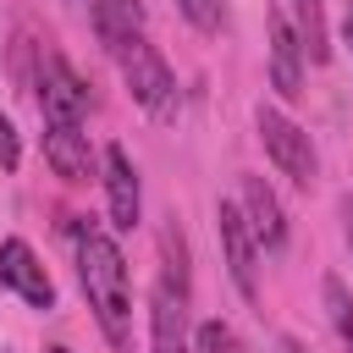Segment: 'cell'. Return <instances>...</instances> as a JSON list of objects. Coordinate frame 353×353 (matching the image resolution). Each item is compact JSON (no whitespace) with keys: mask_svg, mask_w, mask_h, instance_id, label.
<instances>
[{"mask_svg":"<svg viewBox=\"0 0 353 353\" xmlns=\"http://www.w3.org/2000/svg\"><path fill=\"white\" fill-rule=\"evenodd\" d=\"M72 243H77V281L88 292L99 331L110 336V347H127L132 342V287H127V259H121L116 237L99 232L94 221H72Z\"/></svg>","mask_w":353,"mask_h":353,"instance_id":"obj_1","label":"cell"},{"mask_svg":"<svg viewBox=\"0 0 353 353\" xmlns=\"http://www.w3.org/2000/svg\"><path fill=\"white\" fill-rule=\"evenodd\" d=\"M116 61H121V83H127V94H132L143 110L171 116V105H176V77H171L165 55H160L149 39H132V44L116 50Z\"/></svg>","mask_w":353,"mask_h":353,"instance_id":"obj_2","label":"cell"},{"mask_svg":"<svg viewBox=\"0 0 353 353\" xmlns=\"http://www.w3.org/2000/svg\"><path fill=\"white\" fill-rule=\"evenodd\" d=\"M254 127H259V143H265V154L276 160V171H281V176H292L298 188H309V182H314V171H320L309 132H303L292 116L270 110V105H259V110H254Z\"/></svg>","mask_w":353,"mask_h":353,"instance_id":"obj_3","label":"cell"},{"mask_svg":"<svg viewBox=\"0 0 353 353\" xmlns=\"http://www.w3.org/2000/svg\"><path fill=\"white\" fill-rule=\"evenodd\" d=\"M215 232H221V254H226V270L237 281L243 298H259V276H254V254H259V237L248 226V215L237 204H221L215 210Z\"/></svg>","mask_w":353,"mask_h":353,"instance_id":"obj_4","label":"cell"},{"mask_svg":"<svg viewBox=\"0 0 353 353\" xmlns=\"http://www.w3.org/2000/svg\"><path fill=\"white\" fill-rule=\"evenodd\" d=\"M0 287H11L28 309H55L50 270L39 265V254H33L22 237H6V243H0Z\"/></svg>","mask_w":353,"mask_h":353,"instance_id":"obj_5","label":"cell"},{"mask_svg":"<svg viewBox=\"0 0 353 353\" xmlns=\"http://www.w3.org/2000/svg\"><path fill=\"white\" fill-rule=\"evenodd\" d=\"M39 105H44V121H83L88 116V88L77 83V72L61 55L39 61Z\"/></svg>","mask_w":353,"mask_h":353,"instance_id":"obj_6","label":"cell"},{"mask_svg":"<svg viewBox=\"0 0 353 353\" xmlns=\"http://www.w3.org/2000/svg\"><path fill=\"white\" fill-rule=\"evenodd\" d=\"M44 160L61 182H88L94 176V149H88V132L83 121H50L44 132Z\"/></svg>","mask_w":353,"mask_h":353,"instance_id":"obj_7","label":"cell"},{"mask_svg":"<svg viewBox=\"0 0 353 353\" xmlns=\"http://www.w3.org/2000/svg\"><path fill=\"white\" fill-rule=\"evenodd\" d=\"M105 199H110V221L121 232H132L143 215V193H138V171H132L127 149H116V143L105 149Z\"/></svg>","mask_w":353,"mask_h":353,"instance_id":"obj_8","label":"cell"},{"mask_svg":"<svg viewBox=\"0 0 353 353\" xmlns=\"http://www.w3.org/2000/svg\"><path fill=\"white\" fill-rule=\"evenodd\" d=\"M303 61L309 55H303L292 22L287 17H270V83H276L281 99H298L303 94Z\"/></svg>","mask_w":353,"mask_h":353,"instance_id":"obj_9","label":"cell"},{"mask_svg":"<svg viewBox=\"0 0 353 353\" xmlns=\"http://www.w3.org/2000/svg\"><path fill=\"white\" fill-rule=\"evenodd\" d=\"M188 298L176 287H154V303H149V336H154V353H188Z\"/></svg>","mask_w":353,"mask_h":353,"instance_id":"obj_10","label":"cell"},{"mask_svg":"<svg viewBox=\"0 0 353 353\" xmlns=\"http://www.w3.org/2000/svg\"><path fill=\"white\" fill-rule=\"evenodd\" d=\"M243 215H248V226L265 248L287 243V215H281V199L265 188V176H243Z\"/></svg>","mask_w":353,"mask_h":353,"instance_id":"obj_11","label":"cell"},{"mask_svg":"<svg viewBox=\"0 0 353 353\" xmlns=\"http://www.w3.org/2000/svg\"><path fill=\"white\" fill-rule=\"evenodd\" d=\"M94 33L110 55L121 44L143 39V0H94Z\"/></svg>","mask_w":353,"mask_h":353,"instance_id":"obj_12","label":"cell"},{"mask_svg":"<svg viewBox=\"0 0 353 353\" xmlns=\"http://www.w3.org/2000/svg\"><path fill=\"white\" fill-rule=\"evenodd\" d=\"M292 33H298V44H303V55H309L314 66L331 61V28H325L320 0H292Z\"/></svg>","mask_w":353,"mask_h":353,"instance_id":"obj_13","label":"cell"},{"mask_svg":"<svg viewBox=\"0 0 353 353\" xmlns=\"http://www.w3.org/2000/svg\"><path fill=\"white\" fill-rule=\"evenodd\" d=\"M320 298H325V320H331V331H336L342 347L353 353V292H347V281H342V276H325V281H320Z\"/></svg>","mask_w":353,"mask_h":353,"instance_id":"obj_14","label":"cell"},{"mask_svg":"<svg viewBox=\"0 0 353 353\" xmlns=\"http://www.w3.org/2000/svg\"><path fill=\"white\" fill-rule=\"evenodd\" d=\"M193 347H199V353H243V342H237V331H232L226 320H204V325L193 331Z\"/></svg>","mask_w":353,"mask_h":353,"instance_id":"obj_15","label":"cell"},{"mask_svg":"<svg viewBox=\"0 0 353 353\" xmlns=\"http://www.w3.org/2000/svg\"><path fill=\"white\" fill-rule=\"evenodd\" d=\"M160 254H165V287H176L182 298H188V254H182V237L176 232H160Z\"/></svg>","mask_w":353,"mask_h":353,"instance_id":"obj_16","label":"cell"},{"mask_svg":"<svg viewBox=\"0 0 353 353\" xmlns=\"http://www.w3.org/2000/svg\"><path fill=\"white\" fill-rule=\"evenodd\" d=\"M176 11H182L199 33H215V28H221V0H176Z\"/></svg>","mask_w":353,"mask_h":353,"instance_id":"obj_17","label":"cell"},{"mask_svg":"<svg viewBox=\"0 0 353 353\" xmlns=\"http://www.w3.org/2000/svg\"><path fill=\"white\" fill-rule=\"evenodd\" d=\"M22 165V143H17V127L0 116V171H17Z\"/></svg>","mask_w":353,"mask_h":353,"instance_id":"obj_18","label":"cell"},{"mask_svg":"<svg viewBox=\"0 0 353 353\" xmlns=\"http://www.w3.org/2000/svg\"><path fill=\"white\" fill-rule=\"evenodd\" d=\"M342 232H347V248H353V193L342 199Z\"/></svg>","mask_w":353,"mask_h":353,"instance_id":"obj_19","label":"cell"},{"mask_svg":"<svg viewBox=\"0 0 353 353\" xmlns=\"http://www.w3.org/2000/svg\"><path fill=\"white\" fill-rule=\"evenodd\" d=\"M342 39H347V50H353V0H347V11H342Z\"/></svg>","mask_w":353,"mask_h":353,"instance_id":"obj_20","label":"cell"},{"mask_svg":"<svg viewBox=\"0 0 353 353\" xmlns=\"http://www.w3.org/2000/svg\"><path fill=\"white\" fill-rule=\"evenodd\" d=\"M55 353H72V347H55Z\"/></svg>","mask_w":353,"mask_h":353,"instance_id":"obj_21","label":"cell"}]
</instances>
